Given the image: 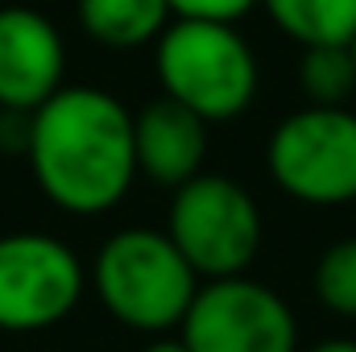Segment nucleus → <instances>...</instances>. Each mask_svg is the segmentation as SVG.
<instances>
[{"mask_svg": "<svg viewBox=\"0 0 356 352\" xmlns=\"http://www.w3.org/2000/svg\"><path fill=\"white\" fill-rule=\"evenodd\" d=\"M29 175L67 216H104L137 182L133 112L104 88H63L29 112Z\"/></svg>", "mask_w": 356, "mask_h": 352, "instance_id": "1", "label": "nucleus"}, {"mask_svg": "<svg viewBox=\"0 0 356 352\" xmlns=\"http://www.w3.org/2000/svg\"><path fill=\"white\" fill-rule=\"evenodd\" d=\"M154 71L162 95L191 108L207 125L236 120L253 108L261 67L232 21L175 17L154 42Z\"/></svg>", "mask_w": 356, "mask_h": 352, "instance_id": "2", "label": "nucleus"}, {"mask_svg": "<svg viewBox=\"0 0 356 352\" xmlns=\"http://www.w3.org/2000/svg\"><path fill=\"white\" fill-rule=\"evenodd\" d=\"M91 286L99 307L120 328L166 336L178 332L199 290V273L162 228H120L99 245L91 262Z\"/></svg>", "mask_w": 356, "mask_h": 352, "instance_id": "3", "label": "nucleus"}, {"mask_svg": "<svg viewBox=\"0 0 356 352\" xmlns=\"http://www.w3.org/2000/svg\"><path fill=\"white\" fill-rule=\"evenodd\" d=\"M166 237L186 257V265L211 282V278H236L249 273L266 241V220L249 186L228 175L199 170L175 186L170 211H166Z\"/></svg>", "mask_w": 356, "mask_h": 352, "instance_id": "4", "label": "nucleus"}, {"mask_svg": "<svg viewBox=\"0 0 356 352\" xmlns=\"http://www.w3.org/2000/svg\"><path fill=\"white\" fill-rule=\"evenodd\" d=\"M269 178L307 207L356 203V112L348 104H307L273 125L266 141Z\"/></svg>", "mask_w": 356, "mask_h": 352, "instance_id": "5", "label": "nucleus"}, {"mask_svg": "<svg viewBox=\"0 0 356 352\" xmlns=\"http://www.w3.org/2000/svg\"><path fill=\"white\" fill-rule=\"evenodd\" d=\"M178 336L191 352H298V319L273 286L236 273L195 290Z\"/></svg>", "mask_w": 356, "mask_h": 352, "instance_id": "6", "label": "nucleus"}, {"mask_svg": "<svg viewBox=\"0 0 356 352\" xmlns=\"http://www.w3.org/2000/svg\"><path fill=\"white\" fill-rule=\"evenodd\" d=\"M88 290L79 253L46 232L0 237V332L29 336L63 323Z\"/></svg>", "mask_w": 356, "mask_h": 352, "instance_id": "7", "label": "nucleus"}, {"mask_svg": "<svg viewBox=\"0 0 356 352\" xmlns=\"http://www.w3.org/2000/svg\"><path fill=\"white\" fill-rule=\"evenodd\" d=\"M67 75V42L58 25L25 4H0V108L33 112Z\"/></svg>", "mask_w": 356, "mask_h": 352, "instance_id": "8", "label": "nucleus"}, {"mask_svg": "<svg viewBox=\"0 0 356 352\" xmlns=\"http://www.w3.org/2000/svg\"><path fill=\"white\" fill-rule=\"evenodd\" d=\"M133 158L137 175L158 186H182L203 170L207 158V120L175 99H149L133 116Z\"/></svg>", "mask_w": 356, "mask_h": 352, "instance_id": "9", "label": "nucleus"}, {"mask_svg": "<svg viewBox=\"0 0 356 352\" xmlns=\"http://www.w3.org/2000/svg\"><path fill=\"white\" fill-rule=\"evenodd\" d=\"M75 17L91 42L108 50L154 46L175 21L166 0H75Z\"/></svg>", "mask_w": 356, "mask_h": 352, "instance_id": "10", "label": "nucleus"}, {"mask_svg": "<svg viewBox=\"0 0 356 352\" xmlns=\"http://www.w3.org/2000/svg\"><path fill=\"white\" fill-rule=\"evenodd\" d=\"M261 8L298 46H348L356 38V0H261Z\"/></svg>", "mask_w": 356, "mask_h": 352, "instance_id": "11", "label": "nucleus"}, {"mask_svg": "<svg viewBox=\"0 0 356 352\" xmlns=\"http://www.w3.org/2000/svg\"><path fill=\"white\" fill-rule=\"evenodd\" d=\"M298 88L307 104L340 108L356 91V63L348 46H302L298 63Z\"/></svg>", "mask_w": 356, "mask_h": 352, "instance_id": "12", "label": "nucleus"}, {"mask_svg": "<svg viewBox=\"0 0 356 352\" xmlns=\"http://www.w3.org/2000/svg\"><path fill=\"white\" fill-rule=\"evenodd\" d=\"M311 290L323 311H332L340 319H356V237H344L319 253L315 273H311Z\"/></svg>", "mask_w": 356, "mask_h": 352, "instance_id": "13", "label": "nucleus"}, {"mask_svg": "<svg viewBox=\"0 0 356 352\" xmlns=\"http://www.w3.org/2000/svg\"><path fill=\"white\" fill-rule=\"evenodd\" d=\"M175 17H199V21H241L249 17L261 0H166Z\"/></svg>", "mask_w": 356, "mask_h": 352, "instance_id": "14", "label": "nucleus"}, {"mask_svg": "<svg viewBox=\"0 0 356 352\" xmlns=\"http://www.w3.org/2000/svg\"><path fill=\"white\" fill-rule=\"evenodd\" d=\"M25 145H29V112L0 108V150L4 154H25Z\"/></svg>", "mask_w": 356, "mask_h": 352, "instance_id": "15", "label": "nucleus"}, {"mask_svg": "<svg viewBox=\"0 0 356 352\" xmlns=\"http://www.w3.org/2000/svg\"><path fill=\"white\" fill-rule=\"evenodd\" d=\"M141 352H191V349H186V340H182V336H154Z\"/></svg>", "mask_w": 356, "mask_h": 352, "instance_id": "16", "label": "nucleus"}, {"mask_svg": "<svg viewBox=\"0 0 356 352\" xmlns=\"http://www.w3.org/2000/svg\"><path fill=\"white\" fill-rule=\"evenodd\" d=\"M307 352H356V340H344V336H336V340H319L315 349Z\"/></svg>", "mask_w": 356, "mask_h": 352, "instance_id": "17", "label": "nucleus"}, {"mask_svg": "<svg viewBox=\"0 0 356 352\" xmlns=\"http://www.w3.org/2000/svg\"><path fill=\"white\" fill-rule=\"evenodd\" d=\"M348 50H353V63H356V38H353V42H348Z\"/></svg>", "mask_w": 356, "mask_h": 352, "instance_id": "18", "label": "nucleus"}]
</instances>
